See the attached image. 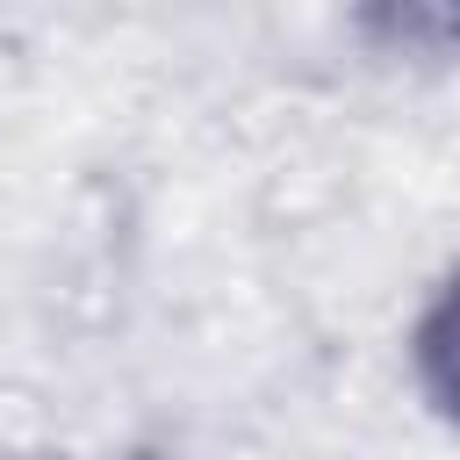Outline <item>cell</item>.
I'll return each mask as SVG.
<instances>
[{
  "instance_id": "1",
  "label": "cell",
  "mask_w": 460,
  "mask_h": 460,
  "mask_svg": "<svg viewBox=\"0 0 460 460\" xmlns=\"http://www.w3.org/2000/svg\"><path fill=\"white\" fill-rule=\"evenodd\" d=\"M417 374H424L431 402L460 417V273L438 288V302L417 323Z\"/></svg>"
},
{
  "instance_id": "2",
  "label": "cell",
  "mask_w": 460,
  "mask_h": 460,
  "mask_svg": "<svg viewBox=\"0 0 460 460\" xmlns=\"http://www.w3.org/2000/svg\"><path fill=\"white\" fill-rule=\"evenodd\" d=\"M359 7L388 43H417V50L460 43V0H359Z\"/></svg>"
}]
</instances>
